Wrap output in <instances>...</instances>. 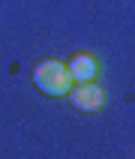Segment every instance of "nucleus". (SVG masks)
Instances as JSON below:
<instances>
[{
	"label": "nucleus",
	"mask_w": 135,
	"mask_h": 159,
	"mask_svg": "<svg viewBox=\"0 0 135 159\" xmlns=\"http://www.w3.org/2000/svg\"><path fill=\"white\" fill-rule=\"evenodd\" d=\"M33 84L42 90L45 96H66L72 87L69 69L60 60H42L33 66Z\"/></svg>",
	"instance_id": "obj_1"
},
{
	"label": "nucleus",
	"mask_w": 135,
	"mask_h": 159,
	"mask_svg": "<svg viewBox=\"0 0 135 159\" xmlns=\"http://www.w3.org/2000/svg\"><path fill=\"white\" fill-rule=\"evenodd\" d=\"M66 99H69V105L75 108V111H96V108L105 105V90L96 87L93 81H84V84L69 87Z\"/></svg>",
	"instance_id": "obj_2"
},
{
	"label": "nucleus",
	"mask_w": 135,
	"mask_h": 159,
	"mask_svg": "<svg viewBox=\"0 0 135 159\" xmlns=\"http://www.w3.org/2000/svg\"><path fill=\"white\" fill-rule=\"evenodd\" d=\"M66 69H69V78L75 84H84V81H93L99 72V63L93 54H75L69 63H66Z\"/></svg>",
	"instance_id": "obj_3"
}]
</instances>
